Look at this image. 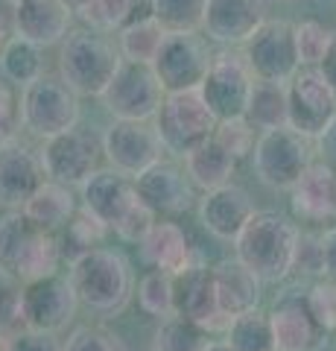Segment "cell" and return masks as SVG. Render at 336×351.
<instances>
[{"mask_svg":"<svg viewBox=\"0 0 336 351\" xmlns=\"http://www.w3.org/2000/svg\"><path fill=\"white\" fill-rule=\"evenodd\" d=\"M336 117V91L319 68H301L289 82V126L319 138Z\"/></svg>","mask_w":336,"mask_h":351,"instance_id":"14","label":"cell"},{"mask_svg":"<svg viewBox=\"0 0 336 351\" xmlns=\"http://www.w3.org/2000/svg\"><path fill=\"white\" fill-rule=\"evenodd\" d=\"M0 351H62V348L53 339V334L24 325L18 331H0Z\"/></svg>","mask_w":336,"mask_h":351,"instance_id":"42","label":"cell"},{"mask_svg":"<svg viewBox=\"0 0 336 351\" xmlns=\"http://www.w3.org/2000/svg\"><path fill=\"white\" fill-rule=\"evenodd\" d=\"M62 351H126V346L105 325H82L68 337Z\"/></svg>","mask_w":336,"mask_h":351,"instance_id":"40","label":"cell"},{"mask_svg":"<svg viewBox=\"0 0 336 351\" xmlns=\"http://www.w3.org/2000/svg\"><path fill=\"white\" fill-rule=\"evenodd\" d=\"M38 232L41 228L32 223L24 211H9L0 219V272H3V276L15 278L21 261H24L27 249Z\"/></svg>","mask_w":336,"mask_h":351,"instance_id":"29","label":"cell"},{"mask_svg":"<svg viewBox=\"0 0 336 351\" xmlns=\"http://www.w3.org/2000/svg\"><path fill=\"white\" fill-rule=\"evenodd\" d=\"M21 211L38 228L56 232V228L68 226L73 219V214H77V199H73V193H70V184L50 179V182H41V188L29 196Z\"/></svg>","mask_w":336,"mask_h":351,"instance_id":"26","label":"cell"},{"mask_svg":"<svg viewBox=\"0 0 336 351\" xmlns=\"http://www.w3.org/2000/svg\"><path fill=\"white\" fill-rule=\"evenodd\" d=\"M205 351H234L229 343H208V348H205Z\"/></svg>","mask_w":336,"mask_h":351,"instance_id":"49","label":"cell"},{"mask_svg":"<svg viewBox=\"0 0 336 351\" xmlns=\"http://www.w3.org/2000/svg\"><path fill=\"white\" fill-rule=\"evenodd\" d=\"M255 205L240 184H222V188L205 191L202 202H199V219L214 237L220 240H231L243 232V226L252 219Z\"/></svg>","mask_w":336,"mask_h":351,"instance_id":"21","label":"cell"},{"mask_svg":"<svg viewBox=\"0 0 336 351\" xmlns=\"http://www.w3.org/2000/svg\"><path fill=\"white\" fill-rule=\"evenodd\" d=\"M331 41H333V32L324 24H319V21H301V24H296L301 68H319L322 59L331 50Z\"/></svg>","mask_w":336,"mask_h":351,"instance_id":"38","label":"cell"},{"mask_svg":"<svg viewBox=\"0 0 336 351\" xmlns=\"http://www.w3.org/2000/svg\"><path fill=\"white\" fill-rule=\"evenodd\" d=\"M120 64V44H114L103 29H70L62 41L59 73L79 97H103Z\"/></svg>","mask_w":336,"mask_h":351,"instance_id":"3","label":"cell"},{"mask_svg":"<svg viewBox=\"0 0 336 351\" xmlns=\"http://www.w3.org/2000/svg\"><path fill=\"white\" fill-rule=\"evenodd\" d=\"M263 21V0H208L202 32L216 44H246Z\"/></svg>","mask_w":336,"mask_h":351,"instance_id":"18","label":"cell"},{"mask_svg":"<svg viewBox=\"0 0 336 351\" xmlns=\"http://www.w3.org/2000/svg\"><path fill=\"white\" fill-rule=\"evenodd\" d=\"M138 302L149 316L167 319V316L179 313V299H176V276L167 269H153L140 278L138 287Z\"/></svg>","mask_w":336,"mask_h":351,"instance_id":"34","label":"cell"},{"mask_svg":"<svg viewBox=\"0 0 336 351\" xmlns=\"http://www.w3.org/2000/svg\"><path fill=\"white\" fill-rule=\"evenodd\" d=\"M96 141L88 132H79L77 126L62 132V135L47 138L41 161L50 179L62 184H82L96 170Z\"/></svg>","mask_w":336,"mask_h":351,"instance_id":"16","label":"cell"},{"mask_svg":"<svg viewBox=\"0 0 336 351\" xmlns=\"http://www.w3.org/2000/svg\"><path fill=\"white\" fill-rule=\"evenodd\" d=\"M275 351H313L319 343V322L313 319L307 302L284 299L269 313Z\"/></svg>","mask_w":336,"mask_h":351,"instance_id":"23","label":"cell"},{"mask_svg":"<svg viewBox=\"0 0 336 351\" xmlns=\"http://www.w3.org/2000/svg\"><path fill=\"white\" fill-rule=\"evenodd\" d=\"M70 281L79 302L96 313H120L132 295V272L126 258L100 246L73 261Z\"/></svg>","mask_w":336,"mask_h":351,"instance_id":"4","label":"cell"},{"mask_svg":"<svg viewBox=\"0 0 336 351\" xmlns=\"http://www.w3.org/2000/svg\"><path fill=\"white\" fill-rule=\"evenodd\" d=\"M252 85H255V73L248 68L246 56L216 53L199 91L205 103L211 106V112L216 114V120H225V117H243L248 112Z\"/></svg>","mask_w":336,"mask_h":351,"instance_id":"13","label":"cell"},{"mask_svg":"<svg viewBox=\"0 0 336 351\" xmlns=\"http://www.w3.org/2000/svg\"><path fill=\"white\" fill-rule=\"evenodd\" d=\"M144 258L155 269H167L172 276H184L193 269V249L188 243V234L176 223H155L153 232L144 237Z\"/></svg>","mask_w":336,"mask_h":351,"instance_id":"25","label":"cell"},{"mask_svg":"<svg viewBox=\"0 0 336 351\" xmlns=\"http://www.w3.org/2000/svg\"><path fill=\"white\" fill-rule=\"evenodd\" d=\"M62 3H64V6H68V9H70V12H77V15H79V12H82V9H88V6L94 3V0H62Z\"/></svg>","mask_w":336,"mask_h":351,"instance_id":"47","label":"cell"},{"mask_svg":"<svg viewBox=\"0 0 336 351\" xmlns=\"http://www.w3.org/2000/svg\"><path fill=\"white\" fill-rule=\"evenodd\" d=\"M234 167H237V158L216 138L205 141V144H199L193 152L184 156V170H188L190 182L202 191H214L229 184Z\"/></svg>","mask_w":336,"mask_h":351,"instance_id":"27","label":"cell"},{"mask_svg":"<svg viewBox=\"0 0 336 351\" xmlns=\"http://www.w3.org/2000/svg\"><path fill=\"white\" fill-rule=\"evenodd\" d=\"M322 276L336 281V226L322 234Z\"/></svg>","mask_w":336,"mask_h":351,"instance_id":"44","label":"cell"},{"mask_svg":"<svg viewBox=\"0 0 336 351\" xmlns=\"http://www.w3.org/2000/svg\"><path fill=\"white\" fill-rule=\"evenodd\" d=\"M103 152L114 170L138 179L164 156V141L149 120H114L103 135Z\"/></svg>","mask_w":336,"mask_h":351,"instance_id":"11","label":"cell"},{"mask_svg":"<svg viewBox=\"0 0 336 351\" xmlns=\"http://www.w3.org/2000/svg\"><path fill=\"white\" fill-rule=\"evenodd\" d=\"M70 15L73 12L62 0H15L12 29L38 47H53L70 32Z\"/></svg>","mask_w":336,"mask_h":351,"instance_id":"20","label":"cell"},{"mask_svg":"<svg viewBox=\"0 0 336 351\" xmlns=\"http://www.w3.org/2000/svg\"><path fill=\"white\" fill-rule=\"evenodd\" d=\"M255 129L257 126L246 114L243 117H225V120L216 123L214 138L220 141V144L229 149L237 161H240V158H246V156H252V152H255V144H257Z\"/></svg>","mask_w":336,"mask_h":351,"instance_id":"39","label":"cell"},{"mask_svg":"<svg viewBox=\"0 0 336 351\" xmlns=\"http://www.w3.org/2000/svg\"><path fill=\"white\" fill-rule=\"evenodd\" d=\"M214 272V284H216V295H220L222 311L231 316L255 311L260 302V281L243 261H222L211 269Z\"/></svg>","mask_w":336,"mask_h":351,"instance_id":"24","label":"cell"},{"mask_svg":"<svg viewBox=\"0 0 336 351\" xmlns=\"http://www.w3.org/2000/svg\"><path fill=\"white\" fill-rule=\"evenodd\" d=\"M164 97L167 91L153 64L123 59L100 100L114 120H155Z\"/></svg>","mask_w":336,"mask_h":351,"instance_id":"8","label":"cell"},{"mask_svg":"<svg viewBox=\"0 0 336 351\" xmlns=\"http://www.w3.org/2000/svg\"><path fill=\"white\" fill-rule=\"evenodd\" d=\"M85 24L103 32H120L140 18L153 15V0H94L88 9L79 12Z\"/></svg>","mask_w":336,"mask_h":351,"instance_id":"31","label":"cell"},{"mask_svg":"<svg viewBox=\"0 0 336 351\" xmlns=\"http://www.w3.org/2000/svg\"><path fill=\"white\" fill-rule=\"evenodd\" d=\"M216 123L220 120L211 112V106L205 103L199 88H193V91H170L155 114V129L161 141H164V149L179 158H184L205 141H211Z\"/></svg>","mask_w":336,"mask_h":351,"instance_id":"6","label":"cell"},{"mask_svg":"<svg viewBox=\"0 0 336 351\" xmlns=\"http://www.w3.org/2000/svg\"><path fill=\"white\" fill-rule=\"evenodd\" d=\"M18 123H21V97L15 91V82L0 76V141L12 138Z\"/></svg>","mask_w":336,"mask_h":351,"instance_id":"43","label":"cell"},{"mask_svg":"<svg viewBox=\"0 0 336 351\" xmlns=\"http://www.w3.org/2000/svg\"><path fill=\"white\" fill-rule=\"evenodd\" d=\"M117 36H120L117 44H120L123 59L153 64V59L161 50V41H164V36H167V29L155 15H149V18H140V21H135V24L123 27Z\"/></svg>","mask_w":336,"mask_h":351,"instance_id":"32","label":"cell"},{"mask_svg":"<svg viewBox=\"0 0 336 351\" xmlns=\"http://www.w3.org/2000/svg\"><path fill=\"white\" fill-rule=\"evenodd\" d=\"M105 232H108V226L91 211V208H82V211L73 214V219L68 223V237H64V249L73 246L70 263L77 261L79 255H85V252L100 246V240L105 237ZM64 249H62V255H64Z\"/></svg>","mask_w":336,"mask_h":351,"instance_id":"36","label":"cell"},{"mask_svg":"<svg viewBox=\"0 0 336 351\" xmlns=\"http://www.w3.org/2000/svg\"><path fill=\"white\" fill-rule=\"evenodd\" d=\"M313 144L292 126L263 129L255 144V173L272 191H292L313 164Z\"/></svg>","mask_w":336,"mask_h":351,"instance_id":"5","label":"cell"},{"mask_svg":"<svg viewBox=\"0 0 336 351\" xmlns=\"http://www.w3.org/2000/svg\"><path fill=\"white\" fill-rule=\"evenodd\" d=\"M44 161L12 135L0 141V205L21 211L44 182Z\"/></svg>","mask_w":336,"mask_h":351,"instance_id":"15","label":"cell"},{"mask_svg":"<svg viewBox=\"0 0 336 351\" xmlns=\"http://www.w3.org/2000/svg\"><path fill=\"white\" fill-rule=\"evenodd\" d=\"M292 211L305 223L336 226V173L322 161H313L298 184L289 191Z\"/></svg>","mask_w":336,"mask_h":351,"instance_id":"22","label":"cell"},{"mask_svg":"<svg viewBox=\"0 0 336 351\" xmlns=\"http://www.w3.org/2000/svg\"><path fill=\"white\" fill-rule=\"evenodd\" d=\"M205 348H208L205 328L184 319L179 313L167 316L155 331V351H205Z\"/></svg>","mask_w":336,"mask_h":351,"instance_id":"35","label":"cell"},{"mask_svg":"<svg viewBox=\"0 0 336 351\" xmlns=\"http://www.w3.org/2000/svg\"><path fill=\"white\" fill-rule=\"evenodd\" d=\"M243 56L252 68L255 80L289 85L292 76L301 71L296 24H289V21H263L255 29V36L243 44Z\"/></svg>","mask_w":336,"mask_h":351,"instance_id":"10","label":"cell"},{"mask_svg":"<svg viewBox=\"0 0 336 351\" xmlns=\"http://www.w3.org/2000/svg\"><path fill=\"white\" fill-rule=\"evenodd\" d=\"M225 343L234 351H275L272 322L257 307L246 313H237L229 322V328H225Z\"/></svg>","mask_w":336,"mask_h":351,"instance_id":"33","label":"cell"},{"mask_svg":"<svg viewBox=\"0 0 336 351\" xmlns=\"http://www.w3.org/2000/svg\"><path fill=\"white\" fill-rule=\"evenodd\" d=\"M208 0H153V15L164 24L167 32L176 29H202Z\"/></svg>","mask_w":336,"mask_h":351,"instance_id":"37","label":"cell"},{"mask_svg":"<svg viewBox=\"0 0 336 351\" xmlns=\"http://www.w3.org/2000/svg\"><path fill=\"white\" fill-rule=\"evenodd\" d=\"M190 176L179 170L170 161H158L153 164L146 173H140L135 179L138 196L149 205L155 214H184L193 205V188H190Z\"/></svg>","mask_w":336,"mask_h":351,"instance_id":"19","label":"cell"},{"mask_svg":"<svg viewBox=\"0 0 336 351\" xmlns=\"http://www.w3.org/2000/svg\"><path fill=\"white\" fill-rule=\"evenodd\" d=\"M246 117L252 120L257 129L289 126V85L255 80V85H252V100H248Z\"/></svg>","mask_w":336,"mask_h":351,"instance_id":"28","label":"cell"},{"mask_svg":"<svg viewBox=\"0 0 336 351\" xmlns=\"http://www.w3.org/2000/svg\"><path fill=\"white\" fill-rule=\"evenodd\" d=\"M79 295L70 278H62L59 272L38 281H29L21 290V316H24L27 328L47 334H59L70 325L77 316Z\"/></svg>","mask_w":336,"mask_h":351,"instance_id":"12","label":"cell"},{"mask_svg":"<svg viewBox=\"0 0 336 351\" xmlns=\"http://www.w3.org/2000/svg\"><path fill=\"white\" fill-rule=\"evenodd\" d=\"M307 307L322 331H336V281H322L307 293Z\"/></svg>","mask_w":336,"mask_h":351,"instance_id":"41","label":"cell"},{"mask_svg":"<svg viewBox=\"0 0 336 351\" xmlns=\"http://www.w3.org/2000/svg\"><path fill=\"white\" fill-rule=\"evenodd\" d=\"M214 53L208 47V38L199 36V29H176L167 32L161 41L158 56L153 59V68L158 73L164 91H193L205 82L211 71Z\"/></svg>","mask_w":336,"mask_h":351,"instance_id":"9","label":"cell"},{"mask_svg":"<svg viewBox=\"0 0 336 351\" xmlns=\"http://www.w3.org/2000/svg\"><path fill=\"white\" fill-rule=\"evenodd\" d=\"M82 199L85 208H91L108 228H114L123 240H132V243H144V237L158 223V214L138 196L135 179L114 167L94 170L82 182Z\"/></svg>","mask_w":336,"mask_h":351,"instance_id":"2","label":"cell"},{"mask_svg":"<svg viewBox=\"0 0 336 351\" xmlns=\"http://www.w3.org/2000/svg\"><path fill=\"white\" fill-rule=\"evenodd\" d=\"M9 29H12V24H6V21H0V50H3V44H6Z\"/></svg>","mask_w":336,"mask_h":351,"instance_id":"48","label":"cell"},{"mask_svg":"<svg viewBox=\"0 0 336 351\" xmlns=\"http://www.w3.org/2000/svg\"><path fill=\"white\" fill-rule=\"evenodd\" d=\"M316 152H319V161L328 164V167L336 173V117H333V123L316 138Z\"/></svg>","mask_w":336,"mask_h":351,"instance_id":"45","label":"cell"},{"mask_svg":"<svg viewBox=\"0 0 336 351\" xmlns=\"http://www.w3.org/2000/svg\"><path fill=\"white\" fill-rule=\"evenodd\" d=\"M176 299H179V316L196 322L205 331H220V328H229V322H231V316L225 313L220 304L211 269L193 267L184 272V276H179Z\"/></svg>","mask_w":336,"mask_h":351,"instance_id":"17","label":"cell"},{"mask_svg":"<svg viewBox=\"0 0 336 351\" xmlns=\"http://www.w3.org/2000/svg\"><path fill=\"white\" fill-rule=\"evenodd\" d=\"M38 44H32L24 36H12L6 38L3 50H0V73L6 76L9 82L15 85H29L36 82L38 76H44V56H41Z\"/></svg>","mask_w":336,"mask_h":351,"instance_id":"30","label":"cell"},{"mask_svg":"<svg viewBox=\"0 0 336 351\" xmlns=\"http://www.w3.org/2000/svg\"><path fill=\"white\" fill-rule=\"evenodd\" d=\"M319 71L324 73V80L331 82V88L336 91V32H333V41H331V50H328V56L322 59L319 64Z\"/></svg>","mask_w":336,"mask_h":351,"instance_id":"46","label":"cell"},{"mask_svg":"<svg viewBox=\"0 0 336 351\" xmlns=\"http://www.w3.org/2000/svg\"><path fill=\"white\" fill-rule=\"evenodd\" d=\"M298 228L278 211H255L234 237V258L243 261L263 284L284 281L296 269Z\"/></svg>","mask_w":336,"mask_h":351,"instance_id":"1","label":"cell"},{"mask_svg":"<svg viewBox=\"0 0 336 351\" xmlns=\"http://www.w3.org/2000/svg\"><path fill=\"white\" fill-rule=\"evenodd\" d=\"M21 120L38 138H53L77 126L79 94L62 76H38L29 82L21 97Z\"/></svg>","mask_w":336,"mask_h":351,"instance_id":"7","label":"cell"}]
</instances>
